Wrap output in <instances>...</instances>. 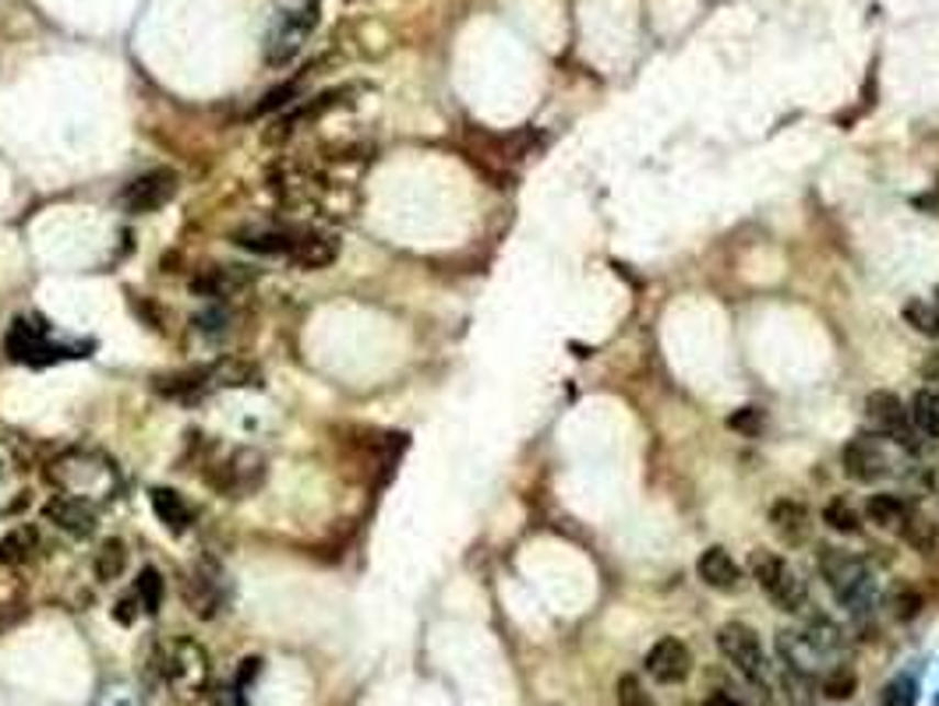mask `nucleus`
<instances>
[{"instance_id": "nucleus-29", "label": "nucleus", "mask_w": 939, "mask_h": 706, "mask_svg": "<svg viewBox=\"0 0 939 706\" xmlns=\"http://www.w3.org/2000/svg\"><path fill=\"white\" fill-rule=\"evenodd\" d=\"M618 706H657V703L636 675H622L618 679Z\"/></svg>"}, {"instance_id": "nucleus-11", "label": "nucleus", "mask_w": 939, "mask_h": 706, "mask_svg": "<svg viewBox=\"0 0 939 706\" xmlns=\"http://www.w3.org/2000/svg\"><path fill=\"white\" fill-rule=\"evenodd\" d=\"M647 671L661 685H679V682L689 679V671H692V653H689V647L682 643V639L664 636V639H657V643L650 647Z\"/></svg>"}, {"instance_id": "nucleus-15", "label": "nucleus", "mask_w": 939, "mask_h": 706, "mask_svg": "<svg viewBox=\"0 0 939 706\" xmlns=\"http://www.w3.org/2000/svg\"><path fill=\"white\" fill-rule=\"evenodd\" d=\"M339 258V240L328 234H315V229H304L297 248L290 251V261L297 269H325Z\"/></svg>"}, {"instance_id": "nucleus-9", "label": "nucleus", "mask_w": 939, "mask_h": 706, "mask_svg": "<svg viewBox=\"0 0 939 706\" xmlns=\"http://www.w3.org/2000/svg\"><path fill=\"white\" fill-rule=\"evenodd\" d=\"M865 417H869L872 428H876V435L894 438L897 446H912L915 424H912L908 406H904L894 392H872V396L865 400Z\"/></svg>"}, {"instance_id": "nucleus-19", "label": "nucleus", "mask_w": 939, "mask_h": 706, "mask_svg": "<svg viewBox=\"0 0 939 706\" xmlns=\"http://www.w3.org/2000/svg\"><path fill=\"white\" fill-rule=\"evenodd\" d=\"M908 414H912V424L921 435L939 438V396H932V392H915Z\"/></svg>"}, {"instance_id": "nucleus-10", "label": "nucleus", "mask_w": 939, "mask_h": 706, "mask_svg": "<svg viewBox=\"0 0 939 706\" xmlns=\"http://www.w3.org/2000/svg\"><path fill=\"white\" fill-rule=\"evenodd\" d=\"M886 467H890V459L876 435H854L845 446V473L851 481H862V484L880 481Z\"/></svg>"}, {"instance_id": "nucleus-13", "label": "nucleus", "mask_w": 939, "mask_h": 706, "mask_svg": "<svg viewBox=\"0 0 939 706\" xmlns=\"http://www.w3.org/2000/svg\"><path fill=\"white\" fill-rule=\"evenodd\" d=\"M43 519L54 523V527L68 530L75 537H89L96 530V505L92 502H81V498H71V495H57L49 498L43 505Z\"/></svg>"}, {"instance_id": "nucleus-7", "label": "nucleus", "mask_w": 939, "mask_h": 706, "mask_svg": "<svg viewBox=\"0 0 939 706\" xmlns=\"http://www.w3.org/2000/svg\"><path fill=\"white\" fill-rule=\"evenodd\" d=\"M717 647L741 671V679H749L752 685H767L770 664H767V650L760 643V636H756V629L741 626V621H728V626H720L717 632Z\"/></svg>"}, {"instance_id": "nucleus-6", "label": "nucleus", "mask_w": 939, "mask_h": 706, "mask_svg": "<svg viewBox=\"0 0 939 706\" xmlns=\"http://www.w3.org/2000/svg\"><path fill=\"white\" fill-rule=\"evenodd\" d=\"M752 576L763 594L781 607V612H802L805 607V583L781 554L756 551L752 554Z\"/></svg>"}, {"instance_id": "nucleus-2", "label": "nucleus", "mask_w": 939, "mask_h": 706, "mask_svg": "<svg viewBox=\"0 0 939 706\" xmlns=\"http://www.w3.org/2000/svg\"><path fill=\"white\" fill-rule=\"evenodd\" d=\"M163 682L174 688L177 699H198L209 688L212 668H209V653L202 650V643L194 639H174V643L163 650Z\"/></svg>"}, {"instance_id": "nucleus-31", "label": "nucleus", "mask_w": 939, "mask_h": 706, "mask_svg": "<svg viewBox=\"0 0 939 706\" xmlns=\"http://www.w3.org/2000/svg\"><path fill=\"white\" fill-rule=\"evenodd\" d=\"M96 706H145L142 696L135 693V688L127 685H107L103 693H99Z\"/></svg>"}, {"instance_id": "nucleus-27", "label": "nucleus", "mask_w": 939, "mask_h": 706, "mask_svg": "<svg viewBox=\"0 0 939 706\" xmlns=\"http://www.w3.org/2000/svg\"><path fill=\"white\" fill-rule=\"evenodd\" d=\"M915 703H918V682L908 675L890 682L883 688V699H880V706H915Z\"/></svg>"}, {"instance_id": "nucleus-21", "label": "nucleus", "mask_w": 939, "mask_h": 706, "mask_svg": "<svg viewBox=\"0 0 939 706\" xmlns=\"http://www.w3.org/2000/svg\"><path fill=\"white\" fill-rule=\"evenodd\" d=\"M823 523H827L830 530L837 534H859L862 530V516L859 508H854L848 498H834L827 502V508H823Z\"/></svg>"}, {"instance_id": "nucleus-24", "label": "nucleus", "mask_w": 939, "mask_h": 706, "mask_svg": "<svg viewBox=\"0 0 939 706\" xmlns=\"http://www.w3.org/2000/svg\"><path fill=\"white\" fill-rule=\"evenodd\" d=\"M823 696L827 699H837V703H845L854 688H859V675H854L851 668H834V671H827V675H823Z\"/></svg>"}, {"instance_id": "nucleus-33", "label": "nucleus", "mask_w": 939, "mask_h": 706, "mask_svg": "<svg viewBox=\"0 0 939 706\" xmlns=\"http://www.w3.org/2000/svg\"><path fill=\"white\" fill-rule=\"evenodd\" d=\"M703 706H741L738 699H731L728 693H714V696H706V703Z\"/></svg>"}, {"instance_id": "nucleus-4", "label": "nucleus", "mask_w": 939, "mask_h": 706, "mask_svg": "<svg viewBox=\"0 0 939 706\" xmlns=\"http://www.w3.org/2000/svg\"><path fill=\"white\" fill-rule=\"evenodd\" d=\"M819 572L827 576L834 597L845 607H851V612L869 604V594H872L869 569L854 554H848L845 548H823L819 551Z\"/></svg>"}, {"instance_id": "nucleus-3", "label": "nucleus", "mask_w": 939, "mask_h": 706, "mask_svg": "<svg viewBox=\"0 0 939 706\" xmlns=\"http://www.w3.org/2000/svg\"><path fill=\"white\" fill-rule=\"evenodd\" d=\"M315 22H318V0H287V4L276 11L272 29L266 36V60L272 68L276 64H287L293 54H301V46L308 43Z\"/></svg>"}, {"instance_id": "nucleus-28", "label": "nucleus", "mask_w": 939, "mask_h": 706, "mask_svg": "<svg viewBox=\"0 0 939 706\" xmlns=\"http://www.w3.org/2000/svg\"><path fill=\"white\" fill-rule=\"evenodd\" d=\"M918 612H921V594H918V590L897 586L894 594H890V615H894V618L908 621V618H915Z\"/></svg>"}, {"instance_id": "nucleus-30", "label": "nucleus", "mask_w": 939, "mask_h": 706, "mask_svg": "<svg viewBox=\"0 0 939 706\" xmlns=\"http://www.w3.org/2000/svg\"><path fill=\"white\" fill-rule=\"evenodd\" d=\"M728 424H731L735 432H741V435L756 438V435L763 432L767 417H763V410H760V406H741V410H735V414L728 417Z\"/></svg>"}, {"instance_id": "nucleus-14", "label": "nucleus", "mask_w": 939, "mask_h": 706, "mask_svg": "<svg viewBox=\"0 0 939 706\" xmlns=\"http://www.w3.org/2000/svg\"><path fill=\"white\" fill-rule=\"evenodd\" d=\"M255 279V272H247L241 266H209L202 276L191 279L194 293H205V298H230V293L244 290Z\"/></svg>"}, {"instance_id": "nucleus-20", "label": "nucleus", "mask_w": 939, "mask_h": 706, "mask_svg": "<svg viewBox=\"0 0 939 706\" xmlns=\"http://www.w3.org/2000/svg\"><path fill=\"white\" fill-rule=\"evenodd\" d=\"M865 513L872 523H880V527H901V523L908 519V505H904L897 495H872Z\"/></svg>"}, {"instance_id": "nucleus-26", "label": "nucleus", "mask_w": 939, "mask_h": 706, "mask_svg": "<svg viewBox=\"0 0 939 706\" xmlns=\"http://www.w3.org/2000/svg\"><path fill=\"white\" fill-rule=\"evenodd\" d=\"M36 548V530H14L0 540V562L14 565V562H25L29 551Z\"/></svg>"}, {"instance_id": "nucleus-22", "label": "nucleus", "mask_w": 939, "mask_h": 706, "mask_svg": "<svg viewBox=\"0 0 939 706\" xmlns=\"http://www.w3.org/2000/svg\"><path fill=\"white\" fill-rule=\"evenodd\" d=\"M904 322L918 328L921 336L939 339V301H908L904 304Z\"/></svg>"}, {"instance_id": "nucleus-17", "label": "nucleus", "mask_w": 939, "mask_h": 706, "mask_svg": "<svg viewBox=\"0 0 939 706\" xmlns=\"http://www.w3.org/2000/svg\"><path fill=\"white\" fill-rule=\"evenodd\" d=\"M770 527L778 530L784 545H802V540L809 537V513H805V505L781 498L770 508Z\"/></svg>"}, {"instance_id": "nucleus-34", "label": "nucleus", "mask_w": 939, "mask_h": 706, "mask_svg": "<svg viewBox=\"0 0 939 706\" xmlns=\"http://www.w3.org/2000/svg\"><path fill=\"white\" fill-rule=\"evenodd\" d=\"M936 706H939V696H936Z\"/></svg>"}, {"instance_id": "nucleus-16", "label": "nucleus", "mask_w": 939, "mask_h": 706, "mask_svg": "<svg viewBox=\"0 0 939 706\" xmlns=\"http://www.w3.org/2000/svg\"><path fill=\"white\" fill-rule=\"evenodd\" d=\"M696 572H700V580L706 586L720 590V594H728V590L738 586V565H735V558L724 548H706L700 554V562H696Z\"/></svg>"}, {"instance_id": "nucleus-8", "label": "nucleus", "mask_w": 939, "mask_h": 706, "mask_svg": "<svg viewBox=\"0 0 939 706\" xmlns=\"http://www.w3.org/2000/svg\"><path fill=\"white\" fill-rule=\"evenodd\" d=\"M177 184L180 180L174 170H148V173L131 180V184L121 191V205L127 212H135V216H142V212H156L174 199Z\"/></svg>"}, {"instance_id": "nucleus-5", "label": "nucleus", "mask_w": 939, "mask_h": 706, "mask_svg": "<svg viewBox=\"0 0 939 706\" xmlns=\"http://www.w3.org/2000/svg\"><path fill=\"white\" fill-rule=\"evenodd\" d=\"M4 350L14 365H32V368H43V365H57L64 357H86L71 347H60L46 336V328L36 325L32 318H14L8 328V339H4Z\"/></svg>"}, {"instance_id": "nucleus-12", "label": "nucleus", "mask_w": 939, "mask_h": 706, "mask_svg": "<svg viewBox=\"0 0 939 706\" xmlns=\"http://www.w3.org/2000/svg\"><path fill=\"white\" fill-rule=\"evenodd\" d=\"M304 229H293V226H276V223H255V226H244L234 234V244H241L244 251H255V255H283L290 258V251L297 248Z\"/></svg>"}, {"instance_id": "nucleus-25", "label": "nucleus", "mask_w": 939, "mask_h": 706, "mask_svg": "<svg viewBox=\"0 0 939 706\" xmlns=\"http://www.w3.org/2000/svg\"><path fill=\"white\" fill-rule=\"evenodd\" d=\"M135 597H138V607L145 615H156L159 604H163V580L156 569H145L138 583H135Z\"/></svg>"}, {"instance_id": "nucleus-32", "label": "nucleus", "mask_w": 939, "mask_h": 706, "mask_svg": "<svg viewBox=\"0 0 939 706\" xmlns=\"http://www.w3.org/2000/svg\"><path fill=\"white\" fill-rule=\"evenodd\" d=\"M904 523H908V527H904V537L915 540L918 548H926V551H929V548H932V523L918 519V516H915V519H904Z\"/></svg>"}, {"instance_id": "nucleus-1", "label": "nucleus", "mask_w": 939, "mask_h": 706, "mask_svg": "<svg viewBox=\"0 0 939 706\" xmlns=\"http://www.w3.org/2000/svg\"><path fill=\"white\" fill-rule=\"evenodd\" d=\"M49 478L57 481L64 495L92 502V505L118 498V491H121V478H118L113 459L89 452V449H75L68 456H60L54 470H49Z\"/></svg>"}, {"instance_id": "nucleus-18", "label": "nucleus", "mask_w": 939, "mask_h": 706, "mask_svg": "<svg viewBox=\"0 0 939 706\" xmlns=\"http://www.w3.org/2000/svg\"><path fill=\"white\" fill-rule=\"evenodd\" d=\"M153 508H156V516H159L163 527H170L174 534L188 530L191 508H188L185 495H177L174 488H153Z\"/></svg>"}, {"instance_id": "nucleus-23", "label": "nucleus", "mask_w": 939, "mask_h": 706, "mask_svg": "<svg viewBox=\"0 0 939 706\" xmlns=\"http://www.w3.org/2000/svg\"><path fill=\"white\" fill-rule=\"evenodd\" d=\"M124 565H127L124 545H121V540H107V545L99 548V558H96V576L103 580V583H110V580L121 576Z\"/></svg>"}]
</instances>
